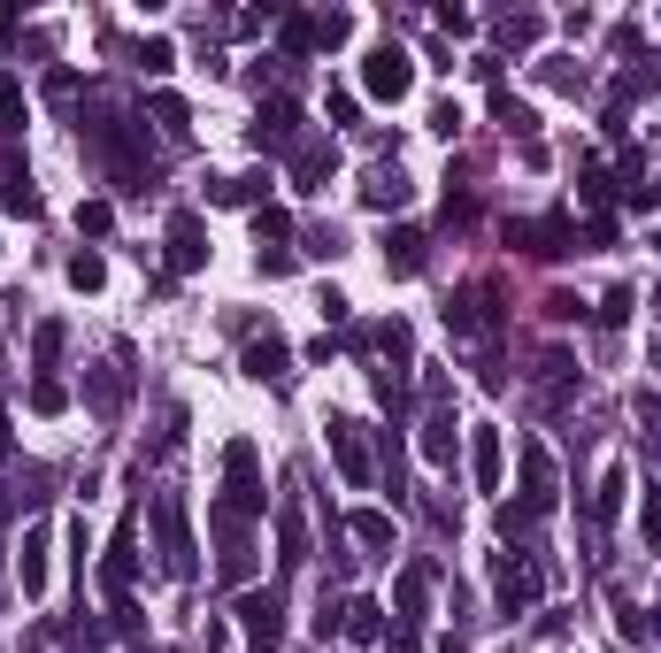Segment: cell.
Segmentation results:
<instances>
[{"label": "cell", "mask_w": 661, "mask_h": 653, "mask_svg": "<svg viewBox=\"0 0 661 653\" xmlns=\"http://www.w3.org/2000/svg\"><path fill=\"white\" fill-rule=\"evenodd\" d=\"M361 93H369V101H408V93H416V54L392 46V39L369 46V54H361Z\"/></svg>", "instance_id": "6da1fadb"}, {"label": "cell", "mask_w": 661, "mask_h": 653, "mask_svg": "<svg viewBox=\"0 0 661 653\" xmlns=\"http://www.w3.org/2000/svg\"><path fill=\"white\" fill-rule=\"evenodd\" d=\"M447 330H454V338H493L500 330V277L462 285V293L447 301Z\"/></svg>", "instance_id": "7a4b0ae2"}, {"label": "cell", "mask_w": 661, "mask_h": 653, "mask_svg": "<svg viewBox=\"0 0 661 653\" xmlns=\"http://www.w3.org/2000/svg\"><path fill=\"white\" fill-rule=\"evenodd\" d=\"M155 530H162V569L169 577H192V569H200V546H192V515H185L177 492L155 499Z\"/></svg>", "instance_id": "3957f363"}, {"label": "cell", "mask_w": 661, "mask_h": 653, "mask_svg": "<svg viewBox=\"0 0 661 653\" xmlns=\"http://www.w3.org/2000/svg\"><path fill=\"white\" fill-rule=\"evenodd\" d=\"M223 477H231V499H223V507H239V515H262V507H270L254 439H231V446H223Z\"/></svg>", "instance_id": "277c9868"}, {"label": "cell", "mask_w": 661, "mask_h": 653, "mask_svg": "<svg viewBox=\"0 0 661 653\" xmlns=\"http://www.w3.org/2000/svg\"><path fill=\"white\" fill-rule=\"evenodd\" d=\"M132 569H139V515H124L116 538H108V554H101V584H108V600H132Z\"/></svg>", "instance_id": "5b68a950"}, {"label": "cell", "mask_w": 661, "mask_h": 653, "mask_svg": "<svg viewBox=\"0 0 661 653\" xmlns=\"http://www.w3.org/2000/svg\"><path fill=\"white\" fill-rule=\"evenodd\" d=\"M239 623H246V646L254 653H277V639H285V600L277 592H246L239 600Z\"/></svg>", "instance_id": "8992f818"}, {"label": "cell", "mask_w": 661, "mask_h": 653, "mask_svg": "<svg viewBox=\"0 0 661 653\" xmlns=\"http://www.w3.org/2000/svg\"><path fill=\"white\" fill-rule=\"evenodd\" d=\"M554 462H546V446H523V523H538V515H554Z\"/></svg>", "instance_id": "52a82bcc"}, {"label": "cell", "mask_w": 661, "mask_h": 653, "mask_svg": "<svg viewBox=\"0 0 661 653\" xmlns=\"http://www.w3.org/2000/svg\"><path fill=\"white\" fill-rule=\"evenodd\" d=\"M246 139H254L262 155H270V147H277V155H285V147H301V108H293L285 93H277V101H262V116H254V131H246Z\"/></svg>", "instance_id": "ba28073f"}, {"label": "cell", "mask_w": 661, "mask_h": 653, "mask_svg": "<svg viewBox=\"0 0 661 653\" xmlns=\"http://www.w3.org/2000/svg\"><path fill=\"white\" fill-rule=\"evenodd\" d=\"M507 239H515L523 254L554 262V254H569V246H577V223H569V215H546V223H507Z\"/></svg>", "instance_id": "9c48e42d"}, {"label": "cell", "mask_w": 661, "mask_h": 653, "mask_svg": "<svg viewBox=\"0 0 661 653\" xmlns=\"http://www.w3.org/2000/svg\"><path fill=\"white\" fill-rule=\"evenodd\" d=\"M324 439H330V462H338V477H346V485H369V446H361V423L330 415Z\"/></svg>", "instance_id": "30bf717a"}, {"label": "cell", "mask_w": 661, "mask_h": 653, "mask_svg": "<svg viewBox=\"0 0 661 653\" xmlns=\"http://www.w3.org/2000/svg\"><path fill=\"white\" fill-rule=\"evenodd\" d=\"M531 392H538V408H562V400L577 392V361H569L562 346H546L538 369H531Z\"/></svg>", "instance_id": "8fae6325"}, {"label": "cell", "mask_w": 661, "mask_h": 653, "mask_svg": "<svg viewBox=\"0 0 661 653\" xmlns=\"http://www.w3.org/2000/svg\"><path fill=\"white\" fill-rule=\"evenodd\" d=\"M200 262H208V231H200L192 208H177V215H169V270L185 277V270H200Z\"/></svg>", "instance_id": "7c38bea8"}, {"label": "cell", "mask_w": 661, "mask_h": 653, "mask_svg": "<svg viewBox=\"0 0 661 653\" xmlns=\"http://www.w3.org/2000/svg\"><path fill=\"white\" fill-rule=\"evenodd\" d=\"M493 592H500V608H507V615H515V608H531V600H538V561H515V554H500Z\"/></svg>", "instance_id": "4fadbf2b"}, {"label": "cell", "mask_w": 661, "mask_h": 653, "mask_svg": "<svg viewBox=\"0 0 661 653\" xmlns=\"http://www.w3.org/2000/svg\"><path fill=\"white\" fill-rule=\"evenodd\" d=\"M15 584H23V600H46V523H31V530H23V554H15Z\"/></svg>", "instance_id": "5bb4252c"}, {"label": "cell", "mask_w": 661, "mask_h": 653, "mask_svg": "<svg viewBox=\"0 0 661 653\" xmlns=\"http://www.w3.org/2000/svg\"><path fill=\"white\" fill-rule=\"evenodd\" d=\"M500 462H507V446H500L493 423L470 431V477H478V492H500Z\"/></svg>", "instance_id": "9a60e30c"}, {"label": "cell", "mask_w": 661, "mask_h": 653, "mask_svg": "<svg viewBox=\"0 0 661 653\" xmlns=\"http://www.w3.org/2000/svg\"><path fill=\"white\" fill-rule=\"evenodd\" d=\"M285 369H293L285 338H246V377H254V385H277Z\"/></svg>", "instance_id": "2e32d148"}, {"label": "cell", "mask_w": 661, "mask_h": 653, "mask_svg": "<svg viewBox=\"0 0 661 653\" xmlns=\"http://www.w3.org/2000/svg\"><path fill=\"white\" fill-rule=\"evenodd\" d=\"M423 462L454 470V408H447V400H439V408H431V423H423Z\"/></svg>", "instance_id": "e0dca14e"}, {"label": "cell", "mask_w": 661, "mask_h": 653, "mask_svg": "<svg viewBox=\"0 0 661 653\" xmlns=\"http://www.w3.org/2000/svg\"><path fill=\"white\" fill-rule=\"evenodd\" d=\"M330 162H338V147H324V139H301L293 147V177H301V192H316L330 177Z\"/></svg>", "instance_id": "ac0fdd59"}, {"label": "cell", "mask_w": 661, "mask_h": 653, "mask_svg": "<svg viewBox=\"0 0 661 653\" xmlns=\"http://www.w3.org/2000/svg\"><path fill=\"white\" fill-rule=\"evenodd\" d=\"M423 600H431V561H408L400 584H392V608L400 615H423Z\"/></svg>", "instance_id": "d6986e66"}, {"label": "cell", "mask_w": 661, "mask_h": 653, "mask_svg": "<svg viewBox=\"0 0 661 653\" xmlns=\"http://www.w3.org/2000/svg\"><path fill=\"white\" fill-rule=\"evenodd\" d=\"M338 631H346L354 646H377V639H385V608H377V600H354V608L338 615Z\"/></svg>", "instance_id": "ffe728a7"}, {"label": "cell", "mask_w": 661, "mask_h": 653, "mask_svg": "<svg viewBox=\"0 0 661 653\" xmlns=\"http://www.w3.org/2000/svg\"><path fill=\"white\" fill-rule=\"evenodd\" d=\"M361 200H369V208H400V200H408V177H400V162H377V169H369Z\"/></svg>", "instance_id": "44dd1931"}, {"label": "cell", "mask_w": 661, "mask_h": 653, "mask_svg": "<svg viewBox=\"0 0 661 653\" xmlns=\"http://www.w3.org/2000/svg\"><path fill=\"white\" fill-rule=\"evenodd\" d=\"M385 270H392V277H416V270H423V231H392V239H385Z\"/></svg>", "instance_id": "7402d4cb"}, {"label": "cell", "mask_w": 661, "mask_h": 653, "mask_svg": "<svg viewBox=\"0 0 661 653\" xmlns=\"http://www.w3.org/2000/svg\"><path fill=\"white\" fill-rule=\"evenodd\" d=\"M0 208H8V215H31V208H39V192H31V169H23V162L0 169Z\"/></svg>", "instance_id": "603a6c76"}, {"label": "cell", "mask_w": 661, "mask_h": 653, "mask_svg": "<svg viewBox=\"0 0 661 653\" xmlns=\"http://www.w3.org/2000/svg\"><path fill=\"white\" fill-rule=\"evenodd\" d=\"M277 546H285V561H308V523H301V499H285V507H277Z\"/></svg>", "instance_id": "cb8c5ba5"}, {"label": "cell", "mask_w": 661, "mask_h": 653, "mask_svg": "<svg viewBox=\"0 0 661 653\" xmlns=\"http://www.w3.org/2000/svg\"><path fill=\"white\" fill-rule=\"evenodd\" d=\"M493 116L507 124V131H515V139H523V147H538V116H531L515 93H493Z\"/></svg>", "instance_id": "d4e9b609"}, {"label": "cell", "mask_w": 661, "mask_h": 653, "mask_svg": "<svg viewBox=\"0 0 661 653\" xmlns=\"http://www.w3.org/2000/svg\"><path fill=\"white\" fill-rule=\"evenodd\" d=\"M208 200L216 208H246V200H262V177H208Z\"/></svg>", "instance_id": "484cf974"}, {"label": "cell", "mask_w": 661, "mask_h": 653, "mask_svg": "<svg viewBox=\"0 0 661 653\" xmlns=\"http://www.w3.org/2000/svg\"><path fill=\"white\" fill-rule=\"evenodd\" d=\"M254 239H262V262H270V254L293 239V215H285V208H254Z\"/></svg>", "instance_id": "4316f807"}, {"label": "cell", "mask_w": 661, "mask_h": 653, "mask_svg": "<svg viewBox=\"0 0 661 653\" xmlns=\"http://www.w3.org/2000/svg\"><path fill=\"white\" fill-rule=\"evenodd\" d=\"M623 492H631V477H623V470H608L600 492H592V523H616V515H623Z\"/></svg>", "instance_id": "83f0119b"}, {"label": "cell", "mask_w": 661, "mask_h": 653, "mask_svg": "<svg viewBox=\"0 0 661 653\" xmlns=\"http://www.w3.org/2000/svg\"><path fill=\"white\" fill-rule=\"evenodd\" d=\"M346 530H354V538H361V546H377V554H385V546H392V515H385V507H361V515H354V523H346Z\"/></svg>", "instance_id": "f1b7e54d"}, {"label": "cell", "mask_w": 661, "mask_h": 653, "mask_svg": "<svg viewBox=\"0 0 661 653\" xmlns=\"http://www.w3.org/2000/svg\"><path fill=\"white\" fill-rule=\"evenodd\" d=\"M132 62H139L147 77H169V70H177V46H169V39H139V46H132Z\"/></svg>", "instance_id": "f546056e"}, {"label": "cell", "mask_w": 661, "mask_h": 653, "mask_svg": "<svg viewBox=\"0 0 661 653\" xmlns=\"http://www.w3.org/2000/svg\"><path fill=\"white\" fill-rule=\"evenodd\" d=\"M62 408H70V385L62 377H39L31 385V415H62Z\"/></svg>", "instance_id": "4dcf8cb0"}, {"label": "cell", "mask_w": 661, "mask_h": 653, "mask_svg": "<svg viewBox=\"0 0 661 653\" xmlns=\"http://www.w3.org/2000/svg\"><path fill=\"white\" fill-rule=\"evenodd\" d=\"M77 231H85V239H108V231H116V208H108V200H85V208H77Z\"/></svg>", "instance_id": "1f68e13d"}, {"label": "cell", "mask_w": 661, "mask_h": 653, "mask_svg": "<svg viewBox=\"0 0 661 653\" xmlns=\"http://www.w3.org/2000/svg\"><path fill=\"white\" fill-rule=\"evenodd\" d=\"M70 285H77V293H101V285H108V262H101V254H77V262H70Z\"/></svg>", "instance_id": "d6a6232c"}, {"label": "cell", "mask_w": 661, "mask_h": 653, "mask_svg": "<svg viewBox=\"0 0 661 653\" xmlns=\"http://www.w3.org/2000/svg\"><path fill=\"white\" fill-rule=\"evenodd\" d=\"M538 31H546V23H538V15H531V8H523V15H507V23H500V39H507V46H538Z\"/></svg>", "instance_id": "836d02e7"}, {"label": "cell", "mask_w": 661, "mask_h": 653, "mask_svg": "<svg viewBox=\"0 0 661 653\" xmlns=\"http://www.w3.org/2000/svg\"><path fill=\"white\" fill-rule=\"evenodd\" d=\"M616 631H623V639L639 646V639H654V615H639L631 600H616Z\"/></svg>", "instance_id": "e575fe53"}, {"label": "cell", "mask_w": 661, "mask_h": 653, "mask_svg": "<svg viewBox=\"0 0 661 653\" xmlns=\"http://www.w3.org/2000/svg\"><path fill=\"white\" fill-rule=\"evenodd\" d=\"M639 538H647V554H661V492L639 499Z\"/></svg>", "instance_id": "d590c367"}, {"label": "cell", "mask_w": 661, "mask_h": 653, "mask_svg": "<svg viewBox=\"0 0 661 653\" xmlns=\"http://www.w3.org/2000/svg\"><path fill=\"white\" fill-rule=\"evenodd\" d=\"M577 192H585V208H600V200L616 192V177H608L600 162H585V177H577Z\"/></svg>", "instance_id": "8d00e7d4"}, {"label": "cell", "mask_w": 661, "mask_h": 653, "mask_svg": "<svg viewBox=\"0 0 661 653\" xmlns=\"http://www.w3.org/2000/svg\"><path fill=\"white\" fill-rule=\"evenodd\" d=\"M62 338H70L62 324H39V330H31V354H39V369H54V354H62Z\"/></svg>", "instance_id": "74e56055"}, {"label": "cell", "mask_w": 661, "mask_h": 653, "mask_svg": "<svg viewBox=\"0 0 661 653\" xmlns=\"http://www.w3.org/2000/svg\"><path fill=\"white\" fill-rule=\"evenodd\" d=\"M15 124H23V85L0 77V131H15Z\"/></svg>", "instance_id": "f35d334b"}, {"label": "cell", "mask_w": 661, "mask_h": 653, "mask_svg": "<svg viewBox=\"0 0 661 653\" xmlns=\"http://www.w3.org/2000/svg\"><path fill=\"white\" fill-rule=\"evenodd\" d=\"M93 408H124V369H108V377H93Z\"/></svg>", "instance_id": "ab89813d"}, {"label": "cell", "mask_w": 661, "mask_h": 653, "mask_svg": "<svg viewBox=\"0 0 661 653\" xmlns=\"http://www.w3.org/2000/svg\"><path fill=\"white\" fill-rule=\"evenodd\" d=\"M623 316H631V285H616V293H608V301H600V324H608V330L623 324Z\"/></svg>", "instance_id": "60d3db41"}, {"label": "cell", "mask_w": 661, "mask_h": 653, "mask_svg": "<svg viewBox=\"0 0 661 653\" xmlns=\"http://www.w3.org/2000/svg\"><path fill=\"white\" fill-rule=\"evenodd\" d=\"M639 423H647V439H654V454H661V392H639Z\"/></svg>", "instance_id": "b9f144b4"}, {"label": "cell", "mask_w": 661, "mask_h": 653, "mask_svg": "<svg viewBox=\"0 0 661 653\" xmlns=\"http://www.w3.org/2000/svg\"><path fill=\"white\" fill-rule=\"evenodd\" d=\"M308 23H316V46H338V39H346V15H338V8H330V15H308Z\"/></svg>", "instance_id": "7bdbcfd3"}, {"label": "cell", "mask_w": 661, "mask_h": 653, "mask_svg": "<svg viewBox=\"0 0 661 653\" xmlns=\"http://www.w3.org/2000/svg\"><path fill=\"white\" fill-rule=\"evenodd\" d=\"M155 124H169V131H185V101H177V93H155Z\"/></svg>", "instance_id": "ee69618b"}, {"label": "cell", "mask_w": 661, "mask_h": 653, "mask_svg": "<svg viewBox=\"0 0 661 653\" xmlns=\"http://www.w3.org/2000/svg\"><path fill=\"white\" fill-rule=\"evenodd\" d=\"M431 131H439V139H454V131H462V108H454V101H439V108H431Z\"/></svg>", "instance_id": "f6af8a7d"}, {"label": "cell", "mask_w": 661, "mask_h": 653, "mask_svg": "<svg viewBox=\"0 0 661 653\" xmlns=\"http://www.w3.org/2000/svg\"><path fill=\"white\" fill-rule=\"evenodd\" d=\"M324 108H330V131H346V124H354V116H361V108H354V93H330Z\"/></svg>", "instance_id": "bcb514c9"}, {"label": "cell", "mask_w": 661, "mask_h": 653, "mask_svg": "<svg viewBox=\"0 0 661 653\" xmlns=\"http://www.w3.org/2000/svg\"><path fill=\"white\" fill-rule=\"evenodd\" d=\"M392 653H423V631H416V623H400V631H392Z\"/></svg>", "instance_id": "7dc6e473"}, {"label": "cell", "mask_w": 661, "mask_h": 653, "mask_svg": "<svg viewBox=\"0 0 661 653\" xmlns=\"http://www.w3.org/2000/svg\"><path fill=\"white\" fill-rule=\"evenodd\" d=\"M8 446H15V439H8V408H0V462H8Z\"/></svg>", "instance_id": "c3c4849f"}, {"label": "cell", "mask_w": 661, "mask_h": 653, "mask_svg": "<svg viewBox=\"0 0 661 653\" xmlns=\"http://www.w3.org/2000/svg\"><path fill=\"white\" fill-rule=\"evenodd\" d=\"M654 631H661V608H654Z\"/></svg>", "instance_id": "681fc988"}, {"label": "cell", "mask_w": 661, "mask_h": 653, "mask_svg": "<svg viewBox=\"0 0 661 653\" xmlns=\"http://www.w3.org/2000/svg\"><path fill=\"white\" fill-rule=\"evenodd\" d=\"M654 246H661V231H654Z\"/></svg>", "instance_id": "f907efd6"}, {"label": "cell", "mask_w": 661, "mask_h": 653, "mask_svg": "<svg viewBox=\"0 0 661 653\" xmlns=\"http://www.w3.org/2000/svg\"><path fill=\"white\" fill-rule=\"evenodd\" d=\"M132 653H147V646H132Z\"/></svg>", "instance_id": "816d5d0a"}]
</instances>
